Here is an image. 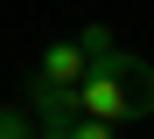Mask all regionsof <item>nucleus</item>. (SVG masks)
I'll return each instance as SVG.
<instances>
[{
  "mask_svg": "<svg viewBox=\"0 0 154 139\" xmlns=\"http://www.w3.org/2000/svg\"><path fill=\"white\" fill-rule=\"evenodd\" d=\"M91 70L77 77V118H105V125H133L154 111V63L112 49L105 28H84Z\"/></svg>",
  "mask_w": 154,
  "mask_h": 139,
  "instance_id": "obj_1",
  "label": "nucleus"
},
{
  "mask_svg": "<svg viewBox=\"0 0 154 139\" xmlns=\"http://www.w3.org/2000/svg\"><path fill=\"white\" fill-rule=\"evenodd\" d=\"M91 70V49H84V35H63V42H49L42 56H35V70H28V97L35 91H77V77Z\"/></svg>",
  "mask_w": 154,
  "mask_h": 139,
  "instance_id": "obj_2",
  "label": "nucleus"
},
{
  "mask_svg": "<svg viewBox=\"0 0 154 139\" xmlns=\"http://www.w3.org/2000/svg\"><path fill=\"white\" fill-rule=\"evenodd\" d=\"M35 139H112L105 118H35Z\"/></svg>",
  "mask_w": 154,
  "mask_h": 139,
  "instance_id": "obj_3",
  "label": "nucleus"
},
{
  "mask_svg": "<svg viewBox=\"0 0 154 139\" xmlns=\"http://www.w3.org/2000/svg\"><path fill=\"white\" fill-rule=\"evenodd\" d=\"M0 139H35V111L7 104V111H0Z\"/></svg>",
  "mask_w": 154,
  "mask_h": 139,
  "instance_id": "obj_4",
  "label": "nucleus"
}]
</instances>
